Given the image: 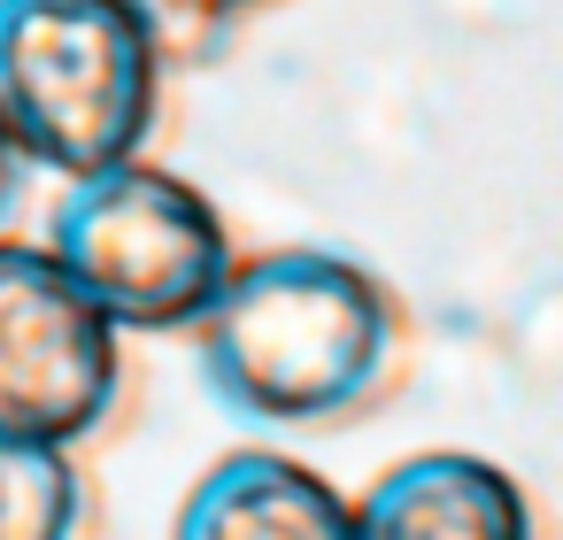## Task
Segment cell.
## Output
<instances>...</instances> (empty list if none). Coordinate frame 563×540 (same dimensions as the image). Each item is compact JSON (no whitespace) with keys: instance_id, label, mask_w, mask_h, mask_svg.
<instances>
[{"instance_id":"7a4b0ae2","label":"cell","mask_w":563,"mask_h":540,"mask_svg":"<svg viewBox=\"0 0 563 540\" xmlns=\"http://www.w3.org/2000/svg\"><path fill=\"white\" fill-rule=\"evenodd\" d=\"M163 47L132 0H0V132L32 170L93 178L155 132Z\"/></svg>"},{"instance_id":"ba28073f","label":"cell","mask_w":563,"mask_h":540,"mask_svg":"<svg viewBox=\"0 0 563 540\" xmlns=\"http://www.w3.org/2000/svg\"><path fill=\"white\" fill-rule=\"evenodd\" d=\"M132 9L147 16V32H155L163 55H178V63H209L247 16L278 9V0H132Z\"/></svg>"},{"instance_id":"9c48e42d","label":"cell","mask_w":563,"mask_h":540,"mask_svg":"<svg viewBox=\"0 0 563 540\" xmlns=\"http://www.w3.org/2000/svg\"><path fill=\"white\" fill-rule=\"evenodd\" d=\"M24 155L9 147V132H0V232H9V217H16V201H24Z\"/></svg>"},{"instance_id":"5b68a950","label":"cell","mask_w":563,"mask_h":540,"mask_svg":"<svg viewBox=\"0 0 563 540\" xmlns=\"http://www.w3.org/2000/svg\"><path fill=\"white\" fill-rule=\"evenodd\" d=\"M347 540H532V502L501 463L424 448L347 502Z\"/></svg>"},{"instance_id":"8992f818","label":"cell","mask_w":563,"mask_h":540,"mask_svg":"<svg viewBox=\"0 0 563 540\" xmlns=\"http://www.w3.org/2000/svg\"><path fill=\"white\" fill-rule=\"evenodd\" d=\"M170 540H347V494L278 448H232L186 486Z\"/></svg>"},{"instance_id":"6da1fadb","label":"cell","mask_w":563,"mask_h":540,"mask_svg":"<svg viewBox=\"0 0 563 540\" xmlns=\"http://www.w3.org/2000/svg\"><path fill=\"white\" fill-rule=\"evenodd\" d=\"M194 332L209 394L255 432H347L409 378L401 294L340 247L232 263Z\"/></svg>"},{"instance_id":"277c9868","label":"cell","mask_w":563,"mask_h":540,"mask_svg":"<svg viewBox=\"0 0 563 540\" xmlns=\"http://www.w3.org/2000/svg\"><path fill=\"white\" fill-rule=\"evenodd\" d=\"M124 401V332L70 286V271L0 240V440L78 455Z\"/></svg>"},{"instance_id":"3957f363","label":"cell","mask_w":563,"mask_h":540,"mask_svg":"<svg viewBox=\"0 0 563 540\" xmlns=\"http://www.w3.org/2000/svg\"><path fill=\"white\" fill-rule=\"evenodd\" d=\"M47 255L117 332H186L240 263L217 201L140 155L70 178L47 217Z\"/></svg>"},{"instance_id":"52a82bcc","label":"cell","mask_w":563,"mask_h":540,"mask_svg":"<svg viewBox=\"0 0 563 540\" xmlns=\"http://www.w3.org/2000/svg\"><path fill=\"white\" fill-rule=\"evenodd\" d=\"M86 509L93 494H86L78 455L0 440V540H78Z\"/></svg>"}]
</instances>
